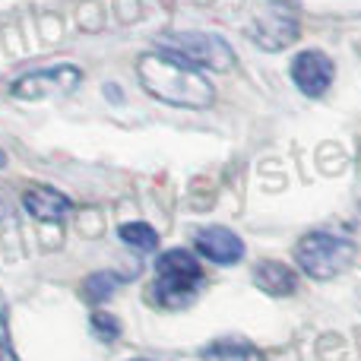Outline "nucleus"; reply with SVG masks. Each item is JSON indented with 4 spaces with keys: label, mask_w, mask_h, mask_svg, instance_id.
Listing matches in <instances>:
<instances>
[{
    "label": "nucleus",
    "mask_w": 361,
    "mask_h": 361,
    "mask_svg": "<svg viewBox=\"0 0 361 361\" xmlns=\"http://www.w3.org/2000/svg\"><path fill=\"white\" fill-rule=\"evenodd\" d=\"M0 361H19L16 349H13V336H10V326H6L4 311H0Z\"/></svg>",
    "instance_id": "nucleus-14"
},
{
    "label": "nucleus",
    "mask_w": 361,
    "mask_h": 361,
    "mask_svg": "<svg viewBox=\"0 0 361 361\" xmlns=\"http://www.w3.org/2000/svg\"><path fill=\"white\" fill-rule=\"evenodd\" d=\"M130 361H146V358H130Z\"/></svg>",
    "instance_id": "nucleus-16"
},
{
    "label": "nucleus",
    "mask_w": 361,
    "mask_h": 361,
    "mask_svg": "<svg viewBox=\"0 0 361 361\" xmlns=\"http://www.w3.org/2000/svg\"><path fill=\"white\" fill-rule=\"evenodd\" d=\"M137 80L156 102H165L171 108H190L203 111L216 102V89L200 70L187 67L162 51H149L137 61Z\"/></svg>",
    "instance_id": "nucleus-1"
},
{
    "label": "nucleus",
    "mask_w": 361,
    "mask_h": 361,
    "mask_svg": "<svg viewBox=\"0 0 361 361\" xmlns=\"http://www.w3.org/2000/svg\"><path fill=\"white\" fill-rule=\"evenodd\" d=\"M118 238L130 250H140V254H152L159 247V231L149 222H124L118 228Z\"/></svg>",
    "instance_id": "nucleus-12"
},
{
    "label": "nucleus",
    "mask_w": 361,
    "mask_h": 361,
    "mask_svg": "<svg viewBox=\"0 0 361 361\" xmlns=\"http://www.w3.org/2000/svg\"><path fill=\"white\" fill-rule=\"evenodd\" d=\"M89 326H92V333L102 339V343H111V339L121 336V324L114 314H105V311H95L92 320H89Z\"/></svg>",
    "instance_id": "nucleus-13"
},
{
    "label": "nucleus",
    "mask_w": 361,
    "mask_h": 361,
    "mask_svg": "<svg viewBox=\"0 0 361 361\" xmlns=\"http://www.w3.org/2000/svg\"><path fill=\"white\" fill-rule=\"evenodd\" d=\"M124 282L127 279L118 276L114 269H99V273L86 276V282H82V301H89V305H102V301L111 298Z\"/></svg>",
    "instance_id": "nucleus-11"
},
{
    "label": "nucleus",
    "mask_w": 361,
    "mask_h": 361,
    "mask_svg": "<svg viewBox=\"0 0 361 361\" xmlns=\"http://www.w3.org/2000/svg\"><path fill=\"white\" fill-rule=\"evenodd\" d=\"M288 80L307 99H320L336 80V61L320 48H305L288 61Z\"/></svg>",
    "instance_id": "nucleus-7"
},
{
    "label": "nucleus",
    "mask_w": 361,
    "mask_h": 361,
    "mask_svg": "<svg viewBox=\"0 0 361 361\" xmlns=\"http://www.w3.org/2000/svg\"><path fill=\"white\" fill-rule=\"evenodd\" d=\"M4 165H6V152L0 149V169H4Z\"/></svg>",
    "instance_id": "nucleus-15"
},
{
    "label": "nucleus",
    "mask_w": 361,
    "mask_h": 361,
    "mask_svg": "<svg viewBox=\"0 0 361 361\" xmlns=\"http://www.w3.org/2000/svg\"><path fill=\"white\" fill-rule=\"evenodd\" d=\"M159 51L175 61L187 63L193 70H216V73H228L238 63V54L222 35L216 32H200V29H175L159 35Z\"/></svg>",
    "instance_id": "nucleus-3"
},
{
    "label": "nucleus",
    "mask_w": 361,
    "mask_h": 361,
    "mask_svg": "<svg viewBox=\"0 0 361 361\" xmlns=\"http://www.w3.org/2000/svg\"><path fill=\"white\" fill-rule=\"evenodd\" d=\"M355 257H358V244L352 238L336 235V231H324V228L307 231L295 244V267L307 279H317V282H330L336 276H343L355 263Z\"/></svg>",
    "instance_id": "nucleus-2"
},
{
    "label": "nucleus",
    "mask_w": 361,
    "mask_h": 361,
    "mask_svg": "<svg viewBox=\"0 0 361 361\" xmlns=\"http://www.w3.org/2000/svg\"><path fill=\"white\" fill-rule=\"evenodd\" d=\"M193 250L216 267H235L244 260V241L225 225H203L193 231Z\"/></svg>",
    "instance_id": "nucleus-8"
},
{
    "label": "nucleus",
    "mask_w": 361,
    "mask_h": 361,
    "mask_svg": "<svg viewBox=\"0 0 361 361\" xmlns=\"http://www.w3.org/2000/svg\"><path fill=\"white\" fill-rule=\"evenodd\" d=\"M23 206L25 212H29L35 222H48V225H57L67 219L70 212V197L61 190H54V187H29V190L23 193Z\"/></svg>",
    "instance_id": "nucleus-9"
},
{
    "label": "nucleus",
    "mask_w": 361,
    "mask_h": 361,
    "mask_svg": "<svg viewBox=\"0 0 361 361\" xmlns=\"http://www.w3.org/2000/svg\"><path fill=\"white\" fill-rule=\"evenodd\" d=\"M203 286V267L197 254L187 247L162 250L156 260V282H152V298L162 307H184L197 298Z\"/></svg>",
    "instance_id": "nucleus-4"
},
{
    "label": "nucleus",
    "mask_w": 361,
    "mask_h": 361,
    "mask_svg": "<svg viewBox=\"0 0 361 361\" xmlns=\"http://www.w3.org/2000/svg\"><path fill=\"white\" fill-rule=\"evenodd\" d=\"M301 32V23H298V13L292 10V4L286 0H276L269 4L254 23L247 25V35L257 48L263 51H282L298 38Z\"/></svg>",
    "instance_id": "nucleus-6"
},
{
    "label": "nucleus",
    "mask_w": 361,
    "mask_h": 361,
    "mask_svg": "<svg viewBox=\"0 0 361 361\" xmlns=\"http://www.w3.org/2000/svg\"><path fill=\"white\" fill-rule=\"evenodd\" d=\"M80 82H82V70L76 63H51V67H42L35 73L19 76L10 86V95L23 102H42V99H54V95H70Z\"/></svg>",
    "instance_id": "nucleus-5"
},
{
    "label": "nucleus",
    "mask_w": 361,
    "mask_h": 361,
    "mask_svg": "<svg viewBox=\"0 0 361 361\" xmlns=\"http://www.w3.org/2000/svg\"><path fill=\"white\" fill-rule=\"evenodd\" d=\"M254 286L269 298H288L298 292V269H292L282 260H260L250 273Z\"/></svg>",
    "instance_id": "nucleus-10"
}]
</instances>
